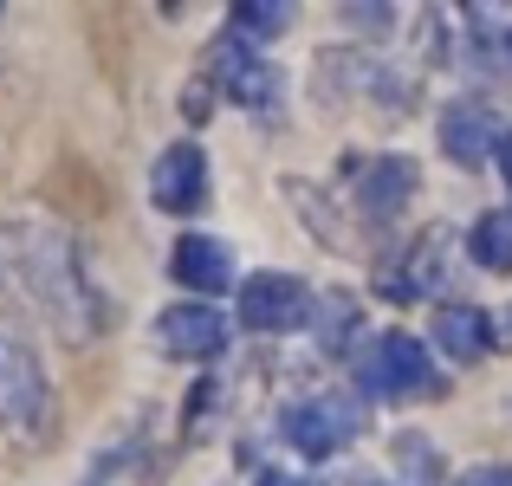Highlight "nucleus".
<instances>
[{"label": "nucleus", "mask_w": 512, "mask_h": 486, "mask_svg": "<svg viewBox=\"0 0 512 486\" xmlns=\"http://www.w3.org/2000/svg\"><path fill=\"white\" fill-rule=\"evenodd\" d=\"M506 59H512V33H506Z\"/></svg>", "instance_id": "20"}, {"label": "nucleus", "mask_w": 512, "mask_h": 486, "mask_svg": "<svg viewBox=\"0 0 512 486\" xmlns=\"http://www.w3.org/2000/svg\"><path fill=\"white\" fill-rule=\"evenodd\" d=\"M253 486H318V480H305V474H286V467H266Z\"/></svg>", "instance_id": "17"}, {"label": "nucleus", "mask_w": 512, "mask_h": 486, "mask_svg": "<svg viewBox=\"0 0 512 486\" xmlns=\"http://www.w3.org/2000/svg\"><path fill=\"white\" fill-rule=\"evenodd\" d=\"M357 383L370 396H389V402H409V396H435L441 376L428 363V344L409 331H383L370 350L357 357Z\"/></svg>", "instance_id": "4"}, {"label": "nucleus", "mask_w": 512, "mask_h": 486, "mask_svg": "<svg viewBox=\"0 0 512 486\" xmlns=\"http://www.w3.org/2000/svg\"><path fill=\"white\" fill-rule=\"evenodd\" d=\"M344 175H350V201L363 208V221H370V227L396 221V214L415 201V188H422V175H415V162L402 156V150H376V156H363V162L350 156Z\"/></svg>", "instance_id": "5"}, {"label": "nucleus", "mask_w": 512, "mask_h": 486, "mask_svg": "<svg viewBox=\"0 0 512 486\" xmlns=\"http://www.w3.org/2000/svg\"><path fill=\"white\" fill-rule=\"evenodd\" d=\"M493 156H500V175H506V188H512V130H500V150H493Z\"/></svg>", "instance_id": "18"}, {"label": "nucleus", "mask_w": 512, "mask_h": 486, "mask_svg": "<svg viewBox=\"0 0 512 486\" xmlns=\"http://www.w3.org/2000/svg\"><path fill=\"white\" fill-rule=\"evenodd\" d=\"M357 428H363L357 396H305V402H292V409H286V441L305 454V461L338 454Z\"/></svg>", "instance_id": "6"}, {"label": "nucleus", "mask_w": 512, "mask_h": 486, "mask_svg": "<svg viewBox=\"0 0 512 486\" xmlns=\"http://www.w3.org/2000/svg\"><path fill=\"white\" fill-rule=\"evenodd\" d=\"M435 344L448 350L454 363H480L493 350V318L480 305H441L435 312Z\"/></svg>", "instance_id": "13"}, {"label": "nucleus", "mask_w": 512, "mask_h": 486, "mask_svg": "<svg viewBox=\"0 0 512 486\" xmlns=\"http://www.w3.org/2000/svg\"><path fill=\"white\" fill-rule=\"evenodd\" d=\"M240 318L253 331H305L312 324V286L292 273H253L240 279Z\"/></svg>", "instance_id": "7"}, {"label": "nucleus", "mask_w": 512, "mask_h": 486, "mask_svg": "<svg viewBox=\"0 0 512 486\" xmlns=\"http://www.w3.org/2000/svg\"><path fill=\"white\" fill-rule=\"evenodd\" d=\"M169 273L182 279L188 292H201V305H208L214 292L234 286V253H227L221 240H208V234H182L175 253H169Z\"/></svg>", "instance_id": "11"}, {"label": "nucleus", "mask_w": 512, "mask_h": 486, "mask_svg": "<svg viewBox=\"0 0 512 486\" xmlns=\"http://www.w3.org/2000/svg\"><path fill=\"white\" fill-rule=\"evenodd\" d=\"M52 435H59V396H52L33 344L0 331V441L13 454H39L52 448Z\"/></svg>", "instance_id": "2"}, {"label": "nucleus", "mask_w": 512, "mask_h": 486, "mask_svg": "<svg viewBox=\"0 0 512 486\" xmlns=\"http://www.w3.org/2000/svg\"><path fill=\"white\" fill-rule=\"evenodd\" d=\"M448 247H454L448 227H428V234L402 253L396 273H383V299L402 305V299H428V292H441V279H448V260H441V253H448Z\"/></svg>", "instance_id": "10"}, {"label": "nucleus", "mask_w": 512, "mask_h": 486, "mask_svg": "<svg viewBox=\"0 0 512 486\" xmlns=\"http://www.w3.org/2000/svg\"><path fill=\"white\" fill-rule=\"evenodd\" d=\"M493 150H500V124H493L487 104H448V117H441V156L454 169H480Z\"/></svg>", "instance_id": "12"}, {"label": "nucleus", "mask_w": 512, "mask_h": 486, "mask_svg": "<svg viewBox=\"0 0 512 486\" xmlns=\"http://www.w3.org/2000/svg\"><path fill=\"white\" fill-rule=\"evenodd\" d=\"M286 20H292L286 7H253V0H247V7H234V33L240 39H266V33H279Z\"/></svg>", "instance_id": "15"}, {"label": "nucleus", "mask_w": 512, "mask_h": 486, "mask_svg": "<svg viewBox=\"0 0 512 486\" xmlns=\"http://www.w3.org/2000/svg\"><path fill=\"white\" fill-rule=\"evenodd\" d=\"M201 85L227 91L234 104H247V111H260V117H279V104H286V72H279L260 46H247L240 33H221L208 46V78H201Z\"/></svg>", "instance_id": "3"}, {"label": "nucleus", "mask_w": 512, "mask_h": 486, "mask_svg": "<svg viewBox=\"0 0 512 486\" xmlns=\"http://www.w3.org/2000/svg\"><path fill=\"white\" fill-rule=\"evenodd\" d=\"M467 253H474V266H487V273H512V208L480 214L474 234H467Z\"/></svg>", "instance_id": "14"}, {"label": "nucleus", "mask_w": 512, "mask_h": 486, "mask_svg": "<svg viewBox=\"0 0 512 486\" xmlns=\"http://www.w3.org/2000/svg\"><path fill=\"white\" fill-rule=\"evenodd\" d=\"M461 486H512V467L506 461H480V467H467Z\"/></svg>", "instance_id": "16"}, {"label": "nucleus", "mask_w": 512, "mask_h": 486, "mask_svg": "<svg viewBox=\"0 0 512 486\" xmlns=\"http://www.w3.org/2000/svg\"><path fill=\"white\" fill-rule=\"evenodd\" d=\"M0 266H7V279L46 312V324L65 344H91V337L111 324L104 292H98V279H91L85 253H78L72 227H59L52 214H20V221L0 227Z\"/></svg>", "instance_id": "1"}, {"label": "nucleus", "mask_w": 512, "mask_h": 486, "mask_svg": "<svg viewBox=\"0 0 512 486\" xmlns=\"http://www.w3.org/2000/svg\"><path fill=\"white\" fill-rule=\"evenodd\" d=\"M506 344H512V318H506Z\"/></svg>", "instance_id": "19"}, {"label": "nucleus", "mask_w": 512, "mask_h": 486, "mask_svg": "<svg viewBox=\"0 0 512 486\" xmlns=\"http://www.w3.org/2000/svg\"><path fill=\"white\" fill-rule=\"evenodd\" d=\"M156 344H163V357H175V363H208V357H221V344H227V318L201 299L169 305V312L156 318Z\"/></svg>", "instance_id": "8"}, {"label": "nucleus", "mask_w": 512, "mask_h": 486, "mask_svg": "<svg viewBox=\"0 0 512 486\" xmlns=\"http://www.w3.org/2000/svg\"><path fill=\"white\" fill-rule=\"evenodd\" d=\"M150 201L163 214H195L208 201V156L195 143H169L150 169Z\"/></svg>", "instance_id": "9"}]
</instances>
